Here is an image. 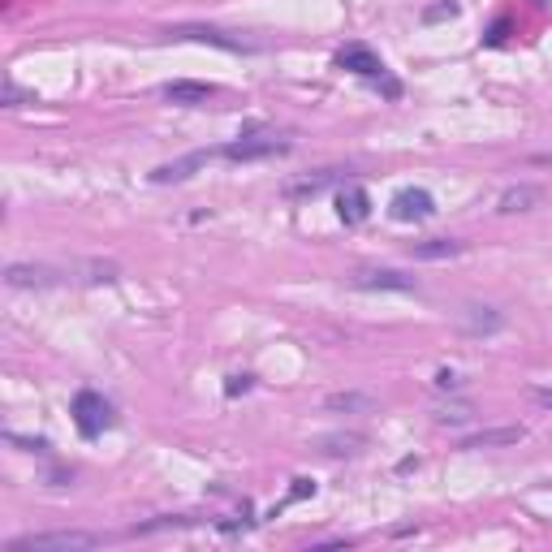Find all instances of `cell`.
I'll use <instances>...</instances> for the list:
<instances>
[{"mask_svg":"<svg viewBox=\"0 0 552 552\" xmlns=\"http://www.w3.org/2000/svg\"><path fill=\"white\" fill-rule=\"evenodd\" d=\"M358 445H363V436H324L320 440V449L324 453H333V458H341V453H358Z\"/></svg>","mask_w":552,"mask_h":552,"instance_id":"cell-17","label":"cell"},{"mask_svg":"<svg viewBox=\"0 0 552 552\" xmlns=\"http://www.w3.org/2000/svg\"><path fill=\"white\" fill-rule=\"evenodd\" d=\"M207 160H212V151H195V156H186V160L160 164V169L151 173V182H156V186H169V182H186V177H195V169H203Z\"/></svg>","mask_w":552,"mask_h":552,"instance_id":"cell-10","label":"cell"},{"mask_svg":"<svg viewBox=\"0 0 552 552\" xmlns=\"http://www.w3.org/2000/svg\"><path fill=\"white\" fill-rule=\"evenodd\" d=\"M389 212H393V220H427L436 212V199L427 195V190H397Z\"/></svg>","mask_w":552,"mask_h":552,"instance_id":"cell-8","label":"cell"},{"mask_svg":"<svg viewBox=\"0 0 552 552\" xmlns=\"http://www.w3.org/2000/svg\"><path fill=\"white\" fill-rule=\"evenodd\" d=\"M74 423H78L82 436H100L104 427H113V406H108L100 393L82 389V393L74 397Z\"/></svg>","mask_w":552,"mask_h":552,"instance_id":"cell-2","label":"cell"},{"mask_svg":"<svg viewBox=\"0 0 552 552\" xmlns=\"http://www.w3.org/2000/svg\"><path fill=\"white\" fill-rule=\"evenodd\" d=\"M535 203H540V190H535V186H514V190H505V195L496 199V212H531Z\"/></svg>","mask_w":552,"mask_h":552,"instance_id":"cell-13","label":"cell"},{"mask_svg":"<svg viewBox=\"0 0 552 552\" xmlns=\"http://www.w3.org/2000/svg\"><path fill=\"white\" fill-rule=\"evenodd\" d=\"M216 95V87H207V82H169L164 87V100L173 104H207Z\"/></svg>","mask_w":552,"mask_h":552,"instance_id":"cell-12","label":"cell"},{"mask_svg":"<svg viewBox=\"0 0 552 552\" xmlns=\"http://www.w3.org/2000/svg\"><path fill=\"white\" fill-rule=\"evenodd\" d=\"M410 255H414V259H453V255H462V242H453V238L414 242V246H410Z\"/></svg>","mask_w":552,"mask_h":552,"instance_id":"cell-14","label":"cell"},{"mask_svg":"<svg viewBox=\"0 0 552 552\" xmlns=\"http://www.w3.org/2000/svg\"><path fill=\"white\" fill-rule=\"evenodd\" d=\"M22 100H31V104H35V95H26V91L18 87V82L9 78V82H5V108H22Z\"/></svg>","mask_w":552,"mask_h":552,"instance_id":"cell-19","label":"cell"},{"mask_svg":"<svg viewBox=\"0 0 552 552\" xmlns=\"http://www.w3.org/2000/svg\"><path fill=\"white\" fill-rule=\"evenodd\" d=\"M100 548V535L91 531H35L9 540V552H87Z\"/></svg>","mask_w":552,"mask_h":552,"instance_id":"cell-1","label":"cell"},{"mask_svg":"<svg viewBox=\"0 0 552 552\" xmlns=\"http://www.w3.org/2000/svg\"><path fill=\"white\" fill-rule=\"evenodd\" d=\"M337 65H341V69H354V74H363V78H371V82H384V91L397 95V82L384 78V61H380V57H371L367 48H358V44H354V48H345L341 57H337Z\"/></svg>","mask_w":552,"mask_h":552,"instance_id":"cell-4","label":"cell"},{"mask_svg":"<svg viewBox=\"0 0 552 552\" xmlns=\"http://www.w3.org/2000/svg\"><path fill=\"white\" fill-rule=\"evenodd\" d=\"M276 151H289V138L281 134H242L238 143L225 147L229 160H259V156H276Z\"/></svg>","mask_w":552,"mask_h":552,"instance_id":"cell-3","label":"cell"},{"mask_svg":"<svg viewBox=\"0 0 552 552\" xmlns=\"http://www.w3.org/2000/svg\"><path fill=\"white\" fill-rule=\"evenodd\" d=\"M350 285L354 289H397V294H410V289H419V285H414V276L393 272V268H363V272L350 276Z\"/></svg>","mask_w":552,"mask_h":552,"instance_id":"cell-7","label":"cell"},{"mask_svg":"<svg viewBox=\"0 0 552 552\" xmlns=\"http://www.w3.org/2000/svg\"><path fill=\"white\" fill-rule=\"evenodd\" d=\"M337 212L345 225H363L367 212H371V199H367V190L363 186H345L341 195H337Z\"/></svg>","mask_w":552,"mask_h":552,"instance_id":"cell-11","label":"cell"},{"mask_svg":"<svg viewBox=\"0 0 552 552\" xmlns=\"http://www.w3.org/2000/svg\"><path fill=\"white\" fill-rule=\"evenodd\" d=\"M169 35L173 39H199V44H216V48H225V52H255L251 39L225 35V31H216V26H173Z\"/></svg>","mask_w":552,"mask_h":552,"instance_id":"cell-5","label":"cell"},{"mask_svg":"<svg viewBox=\"0 0 552 552\" xmlns=\"http://www.w3.org/2000/svg\"><path fill=\"white\" fill-rule=\"evenodd\" d=\"M531 164H540V169H552V151H540V156H531Z\"/></svg>","mask_w":552,"mask_h":552,"instance_id":"cell-23","label":"cell"},{"mask_svg":"<svg viewBox=\"0 0 552 552\" xmlns=\"http://www.w3.org/2000/svg\"><path fill=\"white\" fill-rule=\"evenodd\" d=\"M251 389V376H233V384H229V393H246Z\"/></svg>","mask_w":552,"mask_h":552,"instance_id":"cell-21","label":"cell"},{"mask_svg":"<svg viewBox=\"0 0 552 552\" xmlns=\"http://www.w3.org/2000/svg\"><path fill=\"white\" fill-rule=\"evenodd\" d=\"M436 389H462V376H458V371H440V376H436Z\"/></svg>","mask_w":552,"mask_h":552,"instance_id":"cell-20","label":"cell"},{"mask_svg":"<svg viewBox=\"0 0 552 552\" xmlns=\"http://www.w3.org/2000/svg\"><path fill=\"white\" fill-rule=\"evenodd\" d=\"M328 410H345V414H354V410H376V397H367V393H333V397H328V402H324Z\"/></svg>","mask_w":552,"mask_h":552,"instance_id":"cell-15","label":"cell"},{"mask_svg":"<svg viewBox=\"0 0 552 552\" xmlns=\"http://www.w3.org/2000/svg\"><path fill=\"white\" fill-rule=\"evenodd\" d=\"M5 285H13V289H48V285H61V272L48 268V264H9Z\"/></svg>","mask_w":552,"mask_h":552,"instance_id":"cell-6","label":"cell"},{"mask_svg":"<svg viewBox=\"0 0 552 552\" xmlns=\"http://www.w3.org/2000/svg\"><path fill=\"white\" fill-rule=\"evenodd\" d=\"M466 311H471V315H466V324H471L475 333H479V328H483V333H496V328H501V315H496L492 307H466Z\"/></svg>","mask_w":552,"mask_h":552,"instance_id":"cell-16","label":"cell"},{"mask_svg":"<svg viewBox=\"0 0 552 552\" xmlns=\"http://www.w3.org/2000/svg\"><path fill=\"white\" fill-rule=\"evenodd\" d=\"M527 440V427H488V432H475L462 440V449H501V445H522Z\"/></svg>","mask_w":552,"mask_h":552,"instance_id":"cell-9","label":"cell"},{"mask_svg":"<svg viewBox=\"0 0 552 552\" xmlns=\"http://www.w3.org/2000/svg\"><path fill=\"white\" fill-rule=\"evenodd\" d=\"M531 397H535L540 406H552V389H531Z\"/></svg>","mask_w":552,"mask_h":552,"instance_id":"cell-22","label":"cell"},{"mask_svg":"<svg viewBox=\"0 0 552 552\" xmlns=\"http://www.w3.org/2000/svg\"><path fill=\"white\" fill-rule=\"evenodd\" d=\"M337 169H324L320 177H307V182H294V186H289V195H315V190H324V186H333L337 182Z\"/></svg>","mask_w":552,"mask_h":552,"instance_id":"cell-18","label":"cell"}]
</instances>
